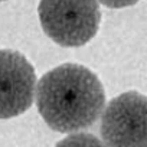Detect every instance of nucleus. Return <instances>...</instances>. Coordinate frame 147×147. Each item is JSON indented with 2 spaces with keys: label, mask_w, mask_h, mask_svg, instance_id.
I'll use <instances>...</instances> for the list:
<instances>
[{
  "label": "nucleus",
  "mask_w": 147,
  "mask_h": 147,
  "mask_svg": "<svg viewBox=\"0 0 147 147\" xmlns=\"http://www.w3.org/2000/svg\"><path fill=\"white\" fill-rule=\"evenodd\" d=\"M43 121L58 133L90 128L105 107V91L95 74L80 63H62L43 74L36 87Z\"/></svg>",
  "instance_id": "obj_1"
},
{
  "label": "nucleus",
  "mask_w": 147,
  "mask_h": 147,
  "mask_svg": "<svg viewBox=\"0 0 147 147\" xmlns=\"http://www.w3.org/2000/svg\"><path fill=\"white\" fill-rule=\"evenodd\" d=\"M38 15L46 36L65 48L87 45L101 23L98 0H40Z\"/></svg>",
  "instance_id": "obj_2"
},
{
  "label": "nucleus",
  "mask_w": 147,
  "mask_h": 147,
  "mask_svg": "<svg viewBox=\"0 0 147 147\" xmlns=\"http://www.w3.org/2000/svg\"><path fill=\"white\" fill-rule=\"evenodd\" d=\"M100 134L107 147H147V97L127 91L101 114Z\"/></svg>",
  "instance_id": "obj_3"
},
{
  "label": "nucleus",
  "mask_w": 147,
  "mask_h": 147,
  "mask_svg": "<svg viewBox=\"0 0 147 147\" xmlns=\"http://www.w3.org/2000/svg\"><path fill=\"white\" fill-rule=\"evenodd\" d=\"M36 72L18 51L0 49V118L7 120L26 113L35 98Z\"/></svg>",
  "instance_id": "obj_4"
},
{
  "label": "nucleus",
  "mask_w": 147,
  "mask_h": 147,
  "mask_svg": "<svg viewBox=\"0 0 147 147\" xmlns=\"http://www.w3.org/2000/svg\"><path fill=\"white\" fill-rule=\"evenodd\" d=\"M55 147H107L102 140L90 133H75L69 134L61 140Z\"/></svg>",
  "instance_id": "obj_5"
},
{
  "label": "nucleus",
  "mask_w": 147,
  "mask_h": 147,
  "mask_svg": "<svg viewBox=\"0 0 147 147\" xmlns=\"http://www.w3.org/2000/svg\"><path fill=\"white\" fill-rule=\"evenodd\" d=\"M140 0H98V3L110 7V9H123V7H130L138 3Z\"/></svg>",
  "instance_id": "obj_6"
},
{
  "label": "nucleus",
  "mask_w": 147,
  "mask_h": 147,
  "mask_svg": "<svg viewBox=\"0 0 147 147\" xmlns=\"http://www.w3.org/2000/svg\"><path fill=\"white\" fill-rule=\"evenodd\" d=\"M0 2H5V0H0Z\"/></svg>",
  "instance_id": "obj_7"
}]
</instances>
